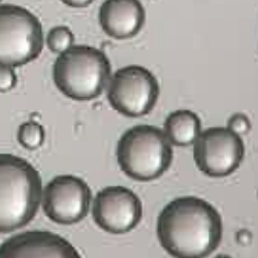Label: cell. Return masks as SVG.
Here are the masks:
<instances>
[{
	"label": "cell",
	"instance_id": "cell-16",
	"mask_svg": "<svg viewBox=\"0 0 258 258\" xmlns=\"http://www.w3.org/2000/svg\"><path fill=\"white\" fill-rule=\"evenodd\" d=\"M18 78L14 68L0 66V93H7L16 87Z\"/></svg>",
	"mask_w": 258,
	"mask_h": 258
},
{
	"label": "cell",
	"instance_id": "cell-11",
	"mask_svg": "<svg viewBox=\"0 0 258 258\" xmlns=\"http://www.w3.org/2000/svg\"><path fill=\"white\" fill-rule=\"evenodd\" d=\"M103 32L115 39L138 35L146 23V11L140 0H105L99 9Z\"/></svg>",
	"mask_w": 258,
	"mask_h": 258
},
{
	"label": "cell",
	"instance_id": "cell-3",
	"mask_svg": "<svg viewBox=\"0 0 258 258\" xmlns=\"http://www.w3.org/2000/svg\"><path fill=\"white\" fill-rule=\"evenodd\" d=\"M111 79V63L101 51L90 46H73L58 56L53 80L58 90L71 99L88 101L98 97Z\"/></svg>",
	"mask_w": 258,
	"mask_h": 258
},
{
	"label": "cell",
	"instance_id": "cell-19",
	"mask_svg": "<svg viewBox=\"0 0 258 258\" xmlns=\"http://www.w3.org/2000/svg\"><path fill=\"white\" fill-rule=\"evenodd\" d=\"M0 2H2V0H0Z\"/></svg>",
	"mask_w": 258,
	"mask_h": 258
},
{
	"label": "cell",
	"instance_id": "cell-1",
	"mask_svg": "<svg viewBox=\"0 0 258 258\" xmlns=\"http://www.w3.org/2000/svg\"><path fill=\"white\" fill-rule=\"evenodd\" d=\"M222 218L207 201L182 197L167 204L157 219V236L174 258H206L218 248Z\"/></svg>",
	"mask_w": 258,
	"mask_h": 258
},
{
	"label": "cell",
	"instance_id": "cell-17",
	"mask_svg": "<svg viewBox=\"0 0 258 258\" xmlns=\"http://www.w3.org/2000/svg\"><path fill=\"white\" fill-rule=\"evenodd\" d=\"M61 2L71 8L82 9V8H87L88 6H90L94 0H61Z\"/></svg>",
	"mask_w": 258,
	"mask_h": 258
},
{
	"label": "cell",
	"instance_id": "cell-6",
	"mask_svg": "<svg viewBox=\"0 0 258 258\" xmlns=\"http://www.w3.org/2000/svg\"><path fill=\"white\" fill-rule=\"evenodd\" d=\"M107 85L110 104L118 113L129 118L151 113L160 92L157 79L141 66H128L118 70Z\"/></svg>",
	"mask_w": 258,
	"mask_h": 258
},
{
	"label": "cell",
	"instance_id": "cell-2",
	"mask_svg": "<svg viewBox=\"0 0 258 258\" xmlns=\"http://www.w3.org/2000/svg\"><path fill=\"white\" fill-rule=\"evenodd\" d=\"M42 180L27 160L0 153V234L27 225L42 199Z\"/></svg>",
	"mask_w": 258,
	"mask_h": 258
},
{
	"label": "cell",
	"instance_id": "cell-18",
	"mask_svg": "<svg viewBox=\"0 0 258 258\" xmlns=\"http://www.w3.org/2000/svg\"><path fill=\"white\" fill-rule=\"evenodd\" d=\"M217 258H230V257H228L226 255H219V256H217Z\"/></svg>",
	"mask_w": 258,
	"mask_h": 258
},
{
	"label": "cell",
	"instance_id": "cell-5",
	"mask_svg": "<svg viewBox=\"0 0 258 258\" xmlns=\"http://www.w3.org/2000/svg\"><path fill=\"white\" fill-rule=\"evenodd\" d=\"M42 48L39 20L23 7L0 5V66H25L40 55Z\"/></svg>",
	"mask_w": 258,
	"mask_h": 258
},
{
	"label": "cell",
	"instance_id": "cell-14",
	"mask_svg": "<svg viewBox=\"0 0 258 258\" xmlns=\"http://www.w3.org/2000/svg\"><path fill=\"white\" fill-rule=\"evenodd\" d=\"M75 35L67 26H55L47 35V46L49 50L56 54H62L74 46Z\"/></svg>",
	"mask_w": 258,
	"mask_h": 258
},
{
	"label": "cell",
	"instance_id": "cell-10",
	"mask_svg": "<svg viewBox=\"0 0 258 258\" xmlns=\"http://www.w3.org/2000/svg\"><path fill=\"white\" fill-rule=\"evenodd\" d=\"M0 258H82L61 235L45 230L15 234L0 245Z\"/></svg>",
	"mask_w": 258,
	"mask_h": 258
},
{
	"label": "cell",
	"instance_id": "cell-4",
	"mask_svg": "<svg viewBox=\"0 0 258 258\" xmlns=\"http://www.w3.org/2000/svg\"><path fill=\"white\" fill-rule=\"evenodd\" d=\"M117 160L131 179L149 182L169 168L174 151L164 133L153 125H137L123 134L117 145Z\"/></svg>",
	"mask_w": 258,
	"mask_h": 258
},
{
	"label": "cell",
	"instance_id": "cell-9",
	"mask_svg": "<svg viewBox=\"0 0 258 258\" xmlns=\"http://www.w3.org/2000/svg\"><path fill=\"white\" fill-rule=\"evenodd\" d=\"M95 223L112 234L127 233L141 222L143 205L136 193L123 186H107L93 201Z\"/></svg>",
	"mask_w": 258,
	"mask_h": 258
},
{
	"label": "cell",
	"instance_id": "cell-13",
	"mask_svg": "<svg viewBox=\"0 0 258 258\" xmlns=\"http://www.w3.org/2000/svg\"><path fill=\"white\" fill-rule=\"evenodd\" d=\"M18 142L23 148L33 151L40 148L45 142V129L35 121H27L21 124L17 134Z\"/></svg>",
	"mask_w": 258,
	"mask_h": 258
},
{
	"label": "cell",
	"instance_id": "cell-8",
	"mask_svg": "<svg viewBox=\"0 0 258 258\" xmlns=\"http://www.w3.org/2000/svg\"><path fill=\"white\" fill-rule=\"evenodd\" d=\"M92 201L89 185L73 175L56 176L42 190V209L60 225H73L87 216Z\"/></svg>",
	"mask_w": 258,
	"mask_h": 258
},
{
	"label": "cell",
	"instance_id": "cell-15",
	"mask_svg": "<svg viewBox=\"0 0 258 258\" xmlns=\"http://www.w3.org/2000/svg\"><path fill=\"white\" fill-rule=\"evenodd\" d=\"M227 128L238 136H244L247 135L251 129V122L248 116H246L243 113H235L233 114L228 122H227Z\"/></svg>",
	"mask_w": 258,
	"mask_h": 258
},
{
	"label": "cell",
	"instance_id": "cell-12",
	"mask_svg": "<svg viewBox=\"0 0 258 258\" xmlns=\"http://www.w3.org/2000/svg\"><path fill=\"white\" fill-rule=\"evenodd\" d=\"M163 133L171 145L187 147L195 144L201 135L202 122L195 112L178 110L165 119Z\"/></svg>",
	"mask_w": 258,
	"mask_h": 258
},
{
	"label": "cell",
	"instance_id": "cell-7",
	"mask_svg": "<svg viewBox=\"0 0 258 258\" xmlns=\"http://www.w3.org/2000/svg\"><path fill=\"white\" fill-rule=\"evenodd\" d=\"M193 147V157L199 169L211 178H222L238 169L245 156L240 136L227 127H211L201 133Z\"/></svg>",
	"mask_w": 258,
	"mask_h": 258
}]
</instances>
